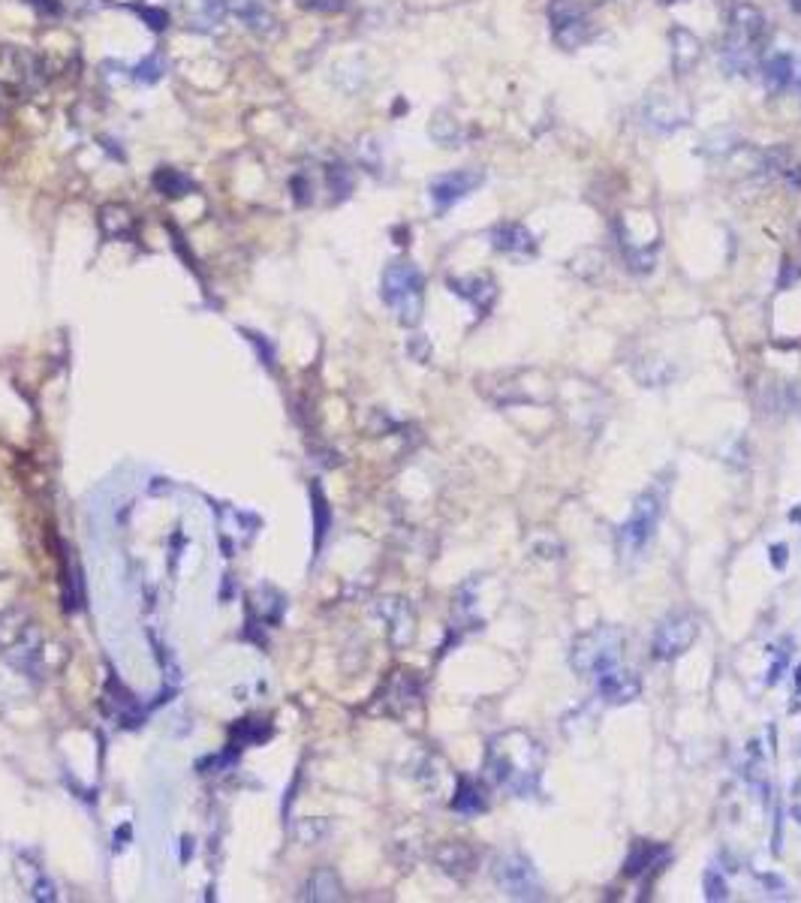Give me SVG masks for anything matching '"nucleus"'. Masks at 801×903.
<instances>
[{
  "label": "nucleus",
  "mask_w": 801,
  "mask_h": 903,
  "mask_svg": "<svg viewBox=\"0 0 801 903\" xmlns=\"http://www.w3.org/2000/svg\"><path fill=\"white\" fill-rule=\"evenodd\" d=\"M485 774L491 777L494 786L516 798H536L542 777V744L522 728L498 735L485 753Z\"/></svg>",
  "instance_id": "obj_1"
},
{
  "label": "nucleus",
  "mask_w": 801,
  "mask_h": 903,
  "mask_svg": "<svg viewBox=\"0 0 801 903\" xmlns=\"http://www.w3.org/2000/svg\"><path fill=\"white\" fill-rule=\"evenodd\" d=\"M0 657L15 672L34 681L46 675V635L37 620L19 606L0 611Z\"/></svg>",
  "instance_id": "obj_2"
},
{
  "label": "nucleus",
  "mask_w": 801,
  "mask_h": 903,
  "mask_svg": "<svg viewBox=\"0 0 801 903\" xmlns=\"http://www.w3.org/2000/svg\"><path fill=\"white\" fill-rule=\"evenodd\" d=\"M765 15L750 4L735 6L732 21L726 28L723 46H720V66L726 76H750L754 66L763 61L765 46Z\"/></svg>",
  "instance_id": "obj_3"
},
{
  "label": "nucleus",
  "mask_w": 801,
  "mask_h": 903,
  "mask_svg": "<svg viewBox=\"0 0 801 903\" xmlns=\"http://www.w3.org/2000/svg\"><path fill=\"white\" fill-rule=\"evenodd\" d=\"M379 295L401 326H419L425 308V275L416 262L392 260L379 280Z\"/></svg>",
  "instance_id": "obj_4"
},
{
  "label": "nucleus",
  "mask_w": 801,
  "mask_h": 903,
  "mask_svg": "<svg viewBox=\"0 0 801 903\" xmlns=\"http://www.w3.org/2000/svg\"><path fill=\"white\" fill-rule=\"evenodd\" d=\"M663 507H666V485H651L648 491H642L635 497L633 503V512L630 518L618 527V554L624 560L630 558H639L645 551V545L654 540L657 533V524L663 518Z\"/></svg>",
  "instance_id": "obj_5"
},
{
  "label": "nucleus",
  "mask_w": 801,
  "mask_h": 903,
  "mask_svg": "<svg viewBox=\"0 0 801 903\" xmlns=\"http://www.w3.org/2000/svg\"><path fill=\"white\" fill-rule=\"evenodd\" d=\"M624 657V633L618 626H593L575 639L573 651H569V662L582 677L600 675L602 669L618 666Z\"/></svg>",
  "instance_id": "obj_6"
},
{
  "label": "nucleus",
  "mask_w": 801,
  "mask_h": 903,
  "mask_svg": "<svg viewBox=\"0 0 801 903\" xmlns=\"http://www.w3.org/2000/svg\"><path fill=\"white\" fill-rule=\"evenodd\" d=\"M494 873V882L500 885V891L507 898H516V900H542L546 891H542V882L536 876V867L533 861L518 849H509L494 861L491 867Z\"/></svg>",
  "instance_id": "obj_7"
},
{
  "label": "nucleus",
  "mask_w": 801,
  "mask_h": 903,
  "mask_svg": "<svg viewBox=\"0 0 801 903\" xmlns=\"http://www.w3.org/2000/svg\"><path fill=\"white\" fill-rule=\"evenodd\" d=\"M699 639V620L690 615V611H672L669 618H663L654 629V639H651V657L660 662L678 660L684 651H690V644Z\"/></svg>",
  "instance_id": "obj_8"
},
{
  "label": "nucleus",
  "mask_w": 801,
  "mask_h": 903,
  "mask_svg": "<svg viewBox=\"0 0 801 903\" xmlns=\"http://www.w3.org/2000/svg\"><path fill=\"white\" fill-rule=\"evenodd\" d=\"M549 21L551 33H555V43L564 48V52H575L582 43H588L593 24L584 15V10L573 0H551L549 6Z\"/></svg>",
  "instance_id": "obj_9"
},
{
  "label": "nucleus",
  "mask_w": 801,
  "mask_h": 903,
  "mask_svg": "<svg viewBox=\"0 0 801 903\" xmlns=\"http://www.w3.org/2000/svg\"><path fill=\"white\" fill-rule=\"evenodd\" d=\"M642 118L654 132H675L681 127H687L690 118H693V109L690 103L672 90H657L645 99L642 106Z\"/></svg>",
  "instance_id": "obj_10"
},
{
  "label": "nucleus",
  "mask_w": 801,
  "mask_h": 903,
  "mask_svg": "<svg viewBox=\"0 0 801 903\" xmlns=\"http://www.w3.org/2000/svg\"><path fill=\"white\" fill-rule=\"evenodd\" d=\"M482 181H485L482 169H456V172L437 175L431 184H428V196H431V202H434V211L437 214L449 211L456 202H461L464 196L482 187Z\"/></svg>",
  "instance_id": "obj_11"
},
{
  "label": "nucleus",
  "mask_w": 801,
  "mask_h": 903,
  "mask_svg": "<svg viewBox=\"0 0 801 903\" xmlns=\"http://www.w3.org/2000/svg\"><path fill=\"white\" fill-rule=\"evenodd\" d=\"M593 684H597V693L606 705H630V702L642 695V677L630 672V669H624L621 662L593 675Z\"/></svg>",
  "instance_id": "obj_12"
},
{
  "label": "nucleus",
  "mask_w": 801,
  "mask_h": 903,
  "mask_svg": "<svg viewBox=\"0 0 801 903\" xmlns=\"http://www.w3.org/2000/svg\"><path fill=\"white\" fill-rule=\"evenodd\" d=\"M377 615L389 624V635L395 648H407L416 635V611L407 600L401 596H386V600L377 602Z\"/></svg>",
  "instance_id": "obj_13"
},
{
  "label": "nucleus",
  "mask_w": 801,
  "mask_h": 903,
  "mask_svg": "<svg viewBox=\"0 0 801 903\" xmlns=\"http://www.w3.org/2000/svg\"><path fill=\"white\" fill-rule=\"evenodd\" d=\"M494 251L512 256V260H533L536 256V238L531 235V229L522 226V223H512V220H503L498 223L491 232H489Z\"/></svg>",
  "instance_id": "obj_14"
},
{
  "label": "nucleus",
  "mask_w": 801,
  "mask_h": 903,
  "mask_svg": "<svg viewBox=\"0 0 801 903\" xmlns=\"http://www.w3.org/2000/svg\"><path fill=\"white\" fill-rule=\"evenodd\" d=\"M763 81L768 94H783L789 90L796 81H801L798 61L789 52H774L763 61Z\"/></svg>",
  "instance_id": "obj_15"
},
{
  "label": "nucleus",
  "mask_w": 801,
  "mask_h": 903,
  "mask_svg": "<svg viewBox=\"0 0 801 903\" xmlns=\"http://www.w3.org/2000/svg\"><path fill=\"white\" fill-rule=\"evenodd\" d=\"M449 289L456 295H461L464 302H470L479 311V317L491 311L494 298H498V289H494V280L485 275H470V277H452Z\"/></svg>",
  "instance_id": "obj_16"
},
{
  "label": "nucleus",
  "mask_w": 801,
  "mask_h": 903,
  "mask_svg": "<svg viewBox=\"0 0 801 903\" xmlns=\"http://www.w3.org/2000/svg\"><path fill=\"white\" fill-rule=\"evenodd\" d=\"M437 865H440L443 873L456 876V880H464V876L473 873L476 867V852L461 840H449L437 849Z\"/></svg>",
  "instance_id": "obj_17"
},
{
  "label": "nucleus",
  "mask_w": 801,
  "mask_h": 903,
  "mask_svg": "<svg viewBox=\"0 0 801 903\" xmlns=\"http://www.w3.org/2000/svg\"><path fill=\"white\" fill-rule=\"evenodd\" d=\"M229 13H233L247 30L260 33V37H268V33L275 30V15H271V10L262 0H229Z\"/></svg>",
  "instance_id": "obj_18"
},
{
  "label": "nucleus",
  "mask_w": 801,
  "mask_h": 903,
  "mask_svg": "<svg viewBox=\"0 0 801 903\" xmlns=\"http://www.w3.org/2000/svg\"><path fill=\"white\" fill-rule=\"evenodd\" d=\"M669 39H672V70H675V76H687L702 57L699 39L693 37L687 28H675Z\"/></svg>",
  "instance_id": "obj_19"
},
{
  "label": "nucleus",
  "mask_w": 801,
  "mask_h": 903,
  "mask_svg": "<svg viewBox=\"0 0 801 903\" xmlns=\"http://www.w3.org/2000/svg\"><path fill=\"white\" fill-rule=\"evenodd\" d=\"M229 13V0H196L193 13H190V28L200 33H214L223 28Z\"/></svg>",
  "instance_id": "obj_20"
},
{
  "label": "nucleus",
  "mask_w": 801,
  "mask_h": 903,
  "mask_svg": "<svg viewBox=\"0 0 801 903\" xmlns=\"http://www.w3.org/2000/svg\"><path fill=\"white\" fill-rule=\"evenodd\" d=\"M452 810L458 816H479L489 810V801H485V792L464 777V780H458V789L452 795Z\"/></svg>",
  "instance_id": "obj_21"
},
{
  "label": "nucleus",
  "mask_w": 801,
  "mask_h": 903,
  "mask_svg": "<svg viewBox=\"0 0 801 903\" xmlns=\"http://www.w3.org/2000/svg\"><path fill=\"white\" fill-rule=\"evenodd\" d=\"M193 187H196L193 178H190L187 172L175 169V166H160V169L154 172V190L163 196H169V199L187 196Z\"/></svg>",
  "instance_id": "obj_22"
},
{
  "label": "nucleus",
  "mask_w": 801,
  "mask_h": 903,
  "mask_svg": "<svg viewBox=\"0 0 801 903\" xmlns=\"http://www.w3.org/2000/svg\"><path fill=\"white\" fill-rule=\"evenodd\" d=\"M660 856H666V849L657 847V843H645V840L633 843V852H630V858H626V865H624V873L626 876H642V873L654 871Z\"/></svg>",
  "instance_id": "obj_23"
},
{
  "label": "nucleus",
  "mask_w": 801,
  "mask_h": 903,
  "mask_svg": "<svg viewBox=\"0 0 801 903\" xmlns=\"http://www.w3.org/2000/svg\"><path fill=\"white\" fill-rule=\"evenodd\" d=\"M302 898L304 900H341V880H337L335 871L323 867V871H317L308 880Z\"/></svg>",
  "instance_id": "obj_24"
},
{
  "label": "nucleus",
  "mask_w": 801,
  "mask_h": 903,
  "mask_svg": "<svg viewBox=\"0 0 801 903\" xmlns=\"http://www.w3.org/2000/svg\"><path fill=\"white\" fill-rule=\"evenodd\" d=\"M431 139L440 142L443 148H458L464 142V130H461V124L456 118H449L446 112H437L431 121Z\"/></svg>",
  "instance_id": "obj_25"
},
{
  "label": "nucleus",
  "mask_w": 801,
  "mask_h": 903,
  "mask_svg": "<svg viewBox=\"0 0 801 903\" xmlns=\"http://www.w3.org/2000/svg\"><path fill=\"white\" fill-rule=\"evenodd\" d=\"M163 72H166V64H163L160 52H151L148 57H142L136 66H130V79L142 81V85H154V81H160Z\"/></svg>",
  "instance_id": "obj_26"
},
{
  "label": "nucleus",
  "mask_w": 801,
  "mask_h": 903,
  "mask_svg": "<svg viewBox=\"0 0 801 903\" xmlns=\"http://www.w3.org/2000/svg\"><path fill=\"white\" fill-rule=\"evenodd\" d=\"M702 889H705V900L720 903L729 898V882L723 880V873L717 867H708L705 876H702Z\"/></svg>",
  "instance_id": "obj_27"
},
{
  "label": "nucleus",
  "mask_w": 801,
  "mask_h": 903,
  "mask_svg": "<svg viewBox=\"0 0 801 903\" xmlns=\"http://www.w3.org/2000/svg\"><path fill=\"white\" fill-rule=\"evenodd\" d=\"M268 735H271V728H268V726H260V723H256V720H244V723L235 728V744H233V747L242 750V747H247V744H260V741H266Z\"/></svg>",
  "instance_id": "obj_28"
},
{
  "label": "nucleus",
  "mask_w": 801,
  "mask_h": 903,
  "mask_svg": "<svg viewBox=\"0 0 801 903\" xmlns=\"http://www.w3.org/2000/svg\"><path fill=\"white\" fill-rule=\"evenodd\" d=\"M771 669H768V684H778L783 672L789 666V657H792V639H780L778 648H771Z\"/></svg>",
  "instance_id": "obj_29"
},
{
  "label": "nucleus",
  "mask_w": 801,
  "mask_h": 903,
  "mask_svg": "<svg viewBox=\"0 0 801 903\" xmlns=\"http://www.w3.org/2000/svg\"><path fill=\"white\" fill-rule=\"evenodd\" d=\"M328 190H332V196L337 193V199L350 196V190H353V175H350V169H346V166H341V163L328 166Z\"/></svg>",
  "instance_id": "obj_30"
},
{
  "label": "nucleus",
  "mask_w": 801,
  "mask_h": 903,
  "mask_svg": "<svg viewBox=\"0 0 801 903\" xmlns=\"http://www.w3.org/2000/svg\"><path fill=\"white\" fill-rule=\"evenodd\" d=\"M112 214H115V205H109V209H103L100 223H103V229H106V232H109V217H112ZM130 232H133V217H130L124 205H118V238L130 235Z\"/></svg>",
  "instance_id": "obj_31"
},
{
  "label": "nucleus",
  "mask_w": 801,
  "mask_h": 903,
  "mask_svg": "<svg viewBox=\"0 0 801 903\" xmlns=\"http://www.w3.org/2000/svg\"><path fill=\"white\" fill-rule=\"evenodd\" d=\"M302 10H311V13H323V15H335V13H344L346 10V0H295Z\"/></svg>",
  "instance_id": "obj_32"
},
{
  "label": "nucleus",
  "mask_w": 801,
  "mask_h": 903,
  "mask_svg": "<svg viewBox=\"0 0 801 903\" xmlns=\"http://www.w3.org/2000/svg\"><path fill=\"white\" fill-rule=\"evenodd\" d=\"M313 507H317V545H320L326 536V527H328V509H326L323 491H320L317 485H313Z\"/></svg>",
  "instance_id": "obj_33"
},
{
  "label": "nucleus",
  "mask_w": 801,
  "mask_h": 903,
  "mask_svg": "<svg viewBox=\"0 0 801 903\" xmlns=\"http://www.w3.org/2000/svg\"><path fill=\"white\" fill-rule=\"evenodd\" d=\"M768 554H771V567L774 569H787V563H789V549H787V545H771V549H768Z\"/></svg>",
  "instance_id": "obj_34"
},
{
  "label": "nucleus",
  "mask_w": 801,
  "mask_h": 903,
  "mask_svg": "<svg viewBox=\"0 0 801 903\" xmlns=\"http://www.w3.org/2000/svg\"><path fill=\"white\" fill-rule=\"evenodd\" d=\"M34 898H37V900H55V898H57V894H55V885L48 882V880H43V876H39V880L34 882Z\"/></svg>",
  "instance_id": "obj_35"
},
{
  "label": "nucleus",
  "mask_w": 801,
  "mask_h": 903,
  "mask_svg": "<svg viewBox=\"0 0 801 903\" xmlns=\"http://www.w3.org/2000/svg\"><path fill=\"white\" fill-rule=\"evenodd\" d=\"M142 15H145L148 24H151L154 30L169 28V15H166V13H160V10H142Z\"/></svg>",
  "instance_id": "obj_36"
},
{
  "label": "nucleus",
  "mask_w": 801,
  "mask_h": 903,
  "mask_svg": "<svg viewBox=\"0 0 801 903\" xmlns=\"http://www.w3.org/2000/svg\"><path fill=\"white\" fill-rule=\"evenodd\" d=\"M783 181H787V184L789 187H796V190H801V163L798 160H792L789 163V169L787 172H783V175H780Z\"/></svg>",
  "instance_id": "obj_37"
},
{
  "label": "nucleus",
  "mask_w": 801,
  "mask_h": 903,
  "mask_svg": "<svg viewBox=\"0 0 801 903\" xmlns=\"http://www.w3.org/2000/svg\"><path fill=\"white\" fill-rule=\"evenodd\" d=\"M410 353L416 355L419 362H425V359H428V344H425V337H422V335H416V341L410 344Z\"/></svg>",
  "instance_id": "obj_38"
},
{
  "label": "nucleus",
  "mask_w": 801,
  "mask_h": 903,
  "mask_svg": "<svg viewBox=\"0 0 801 903\" xmlns=\"http://www.w3.org/2000/svg\"><path fill=\"white\" fill-rule=\"evenodd\" d=\"M28 4L34 6V10H39V13H57V10H61V4H57V0H28Z\"/></svg>",
  "instance_id": "obj_39"
},
{
  "label": "nucleus",
  "mask_w": 801,
  "mask_h": 903,
  "mask_svg": "<svg viewBox=\"0 0 801 903\" xmlns=\"http://www.w3.org/2000/svg\"><path fill=\"white\" fill-rule=\"evenodd\" d=\"M789 6H792V13L801 15V0H789Z\"/></svg>",
  "instance_id": "obj_40"
},
{
  "label": "nucleus",
  "mask_w": 801,
  "mask_h": 903,
  "mask_svg": "<svg viewBox=\"0 0 801 903\" xmlns=\"http://www.w3.org/2000/svg\"><path fill=\"white\" fill-rule=\"evenodd\" d=\"M796 690L801 693V666L796 669Z\"/></svg>",
  "instance_id": "obj_41"
},
{
  "label": "nucleus",
  "mask_w": 801,
  "mask_h": 903,
  "mask_svg": "<svg viewBox=\"0 0 801 903\" xmlns=\"http://www.w3.org/2000/svg\"><path fill=\"white\" fill-rule=\"evenodd\" d=\"M792 521H801V509H792V515H789Z\"/></svg>",
  "instance_id": "obj_42"
},
{
  "label": "nucleus",
  "mask_w": 801,
  "mask_h": 903,
  "mask_svg": "<svg viewBox=\"0 0 801 903\" xmlns=\"http://www.w3.org/2000/svg\"><path fill=\"white\" fill-rule=\"evenodd\" d=\"M796 819H798V825H801V807H796Z\"/></svg>",
  "instance_id": "obj_43"
}]
</instances>
